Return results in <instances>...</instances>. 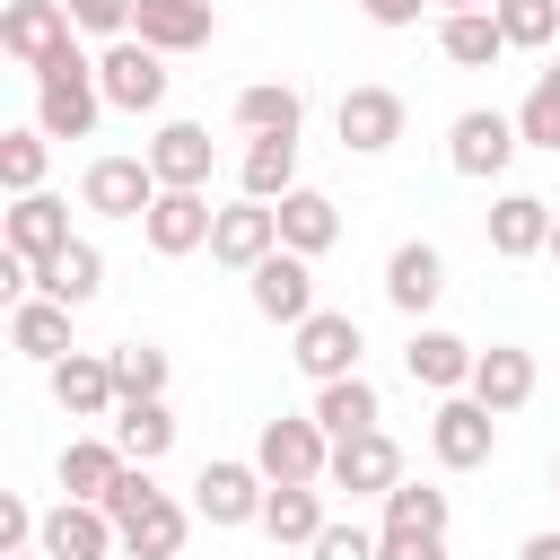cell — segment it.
<instances>
[{"instance_id":"1","label":"cell","mask_w":560,"mask_h":560,"mask_svg":"<svg viewBox=\"0 0 560 560\" xmlns=\"http://www.w3.org/2000/svg\"><path fill=\"white\" fill-rule=\"evenodd\" d=\"M96 114H105L96 61H88L79 44H61V52L35 70V131H52V140H88V131H96Z\"/></svg>"},{"instance_id":"2","label":"cell","mask_w":560,"mask_h":560,"mask_svg":"<svg viewBox=\"0 0 560 560\" xmlns=\"http://www.w3.org/2000/svg\"><path fill=\"white\" fill-rule=\"evenodd\" d=\"M254 464H262V481H324L332 472V429L306 411H280V420H262V438H254Z\"/></svg>"},{"instance_id":"3","label":"cell","mask_w":560,"mask_h":560,"mask_svg":"<svg viewBox=\"0 0 560 560\" xmlns=\"http://www.w3.org/2000/svg\"><path fill=\"white\" fill-rule=\"evenodd\" d=\"M96 88H105V105H122V114H158V105H166V52L140 44V35H114L105 61H96Z\"/></svg>"},{"instance_id":"4","label":"cell","mask_w":560,"mask_h":560,"mask_svg":"<svg viewBox=\"0 0 560 560\" xmlns=\"http://www.w3.org/2000/svg\"><path fill=\"white\" fill-rule=\"evenodd\" d=\"M359 315H341V306H315L298 332H289V359H298V376H315V385H332V376H359Z\"/></svg>"},{"instance_id":"5","label":"cell","mask_w":560,"mask_h":560,"mask_svg":"<svg viewBox=\"0 0 560 560\" xmlns=\"http://www.w3.org/2000/svg\"><path fill=\"white\" fill-rule=\"evenodd\" d=\"M490 446H499V411H490V402H472V394H446V402L429 411V455H438L446 472H472V464H490Z\"/></svg>"},{"instance_id":"6","label":"cell","mask_w":560,"mask_h":560,"mask_svg":"<svg viewBox=\"0 0 560 560\" xmlns=\"http://www.w3.org/2000/svg\"><path fill=\"white\" fill-rule=\"evenodd\" d=\"M158 192H166V184H158L149 149H140V158H96V166L79 175V201H88L96 219H149Z\"/></svg>"},{"instance_id":"7","label":"cell","mask_w":560,"mask_h":560,"mask_svg":"<svg viewBox=\"0 0 560 560\" xmlns=\"http://www.w3.org/2000/svg\"><path fill=\"white\" fill-rule=\"evenodd\" d=\"M516 149H525L516 114H490V105L455 114V131H446V158H455V175H472V184H490V175H499Z\"/></svg>"},{"instance_id":"8","label":"cell","mask_w":560,"mask_h":560,"mask_svg":"<svg viewBox=\"0 0 560 560\" xmlns=\"http://www.w3.org/2000/svg\"><path fill=\"white\" fill-rule=\"evenodd\" d=\"M332 490H350V499H385L394 481H402V446L385 438V429H359V438H332V472H324Z\"/></svg>"},{"instance_id":"9","label":"cell","mask_w":560,"mask_h":560,"mask_svg":"<svg viewBox=\"0 0 560 560\" xmlns=\"http://www.w3.org/2000/svg\"><path fill=\"white\" fill-rule=\"evenodd\" d=\"M262 499H271L262 464H201V481H192V516H210V525H262Z\"/></svg>"},{"instance_id":"10","label":"cell","mask_w":560,"mask_h":560,"mask_svg":"<svg viewBox=\"0 0 560 560\" xmlns=\"http://www.w3.org/2000/svg\"><path fill=\"white\" fill-rule=\"evenodd\" d=\"M245 280H254V315H271V324H289V332L315 315V271H306V254L280 245V254H262Z\"/></svg>"},{"instance_id":"11","label":"cell","mask_w":560,"mask_h":560,"mask_svg":"<svg viewBox=\"0 0 560 560\" xmlns=\"http://www.w3.org/2000/svg\"><path fill=\"white\" fill-rule=\"evenodd\" d=\"M61 44H70V9H61V0H9V9H0V52H9V61L44 70Z\"/></svg>"},{"instance_id":"12","label":"cell","mask_w":560,"mask_h":560,"mask_svg":"<svg viewBox=\"0 0 560 560\" xmlns=\"http://www.w3.org/2000/svg\"><path fill=\"white\" fill-rule=\"evenodd\" d=\"M262 254H280V210L245 192L236 210H219V228H210V262H228V271H254Z\"/></svg>"},{"instance_id":"13","label":"cell","mask_w":560,"mask_h":560,"mask_svg":"<svg viewBox=\"0 0 560 560\" xmlns=\"http://www.w3.org/2000/svg\"><path fill=\"white\" fill-rule=\"evenodd\" d=\"M332 131H341L350 158H376V149L402 140V96H394V88H350L341 114H332Z\"/></svg>"},{"instance_id":"14","label":"cell","mask_w":560,"mask_h":560,"mask_svg":"<svg viewBox=\"0 0 560 560\" xmlns=\"http://www.w3.org/2000/svg\"><path fill=\"white\" fill-rule=\"evenodd\" d=\"M210 228H219L210 192H184V184H166V192L149 201V219H140V236H149L158 254H192V245H210Z\"/></svg>"},{"instance_id":"15","label":"cell","mask_w":560,"mask_h":560,"mask_svg":"<svg viewBox=\"0 0 560 560\" xmlns=\"http://www.w3.org/2000/svg\"><path fill=\"white\" fill-rule=\"evenodd\" d=\"M52 402H61L70 420H114L122 385H114L105 350H70V359H52Z\"/></svg>"},{"instance_id":"16","label":"cell","mask_w":560,"mask_h":560,"mask_svg":"<svg viewBox=\"0 0 560 560\" xmlns=\"http://www.w3.org/2000/svg\"><path fill=\"white\" fill-rule=\"evenodd\" d=\"M35 542H44L52 560H105V551L122 542V525H114L96 499H61V508L44 516V534H35Z\"/></svg>"},{"instance_id":"17","label":"cell","mask_w":560,"mask_h":560,"mask_svg":"<svg viewBox=\"0 0 560 560\" xmlns=\"http://www.w3.org/2000/svg\"><path fill=\"white\" fill-rule=\"evenodd\" d=\"M490 254H499V262L551 254V201H542V192H499V201H490Z\"/></svg>"},{"instance_id":"18","label":"cell","mask_w":560,"mask_h":560,"mask_svg":"<svg viewBox=\"0 0 560 560\" xmlns=\"http://www.w3.org/2000/svg\"><path fill=\"white\" fill-rule=\"evenodd\" d=\"M472 402H490L499 420L508 411H525L534 402V350H516V341H490L481 359H472V385H464Z\"/></svg>"},{"instance_id":"19","label":"cell","mask_w":560,"mask_h":560,"mask_svg":"<svg viewBox=\"0 0 560 560\" xmlns=\"http://www.w3.org/2000/svg\"><path fill=\"white\" fill-rule=\"evenodd\" d=\"M0 236H9V254L52 262V254L70 245V201H52V192H18V210L0 219Z\"/></svg>"},{"instance_id":"20","label":"cell","mask_w":560,"mask_h":560,"mask_svg":"<svg viewBox=\"0 0 560 560\" xmlns=\"http://www.w3.org/2000/svg\"><path fill=\"white\" fill-rule=\"evenodd\" d=\"M210 26H219L210 0H140V9H131V35L158 44V52H201Z\"/></svg>"},{"instance_id":"21","label":"cell","mask_w":560,"mask_h":560,"mask_svg":"<svg viewBox=\"0 0 560 560\" xmlns=\"http://www.w3.org/2000/svg\"><path fill=\"white\" fill-rule=\"evenodd\" d=\"M438 289H446V262H438V245L402 236V245L385 254V298H394L402 315H429V306H438Z\"/></svg>"},{"instance_id":"22","label":"cell","mask_w":560,"mask_h":560,"mask_svg":"<svg viewBox=\"0 0 560 560\" xmlns=\"http://www.w3.org/2000/svg\"><path fill=\"white\" fill-rule=\"evenodd\" d=\"M472 359H481L472 341H455V332H429V324H420V332H411V350H402L411 385H429V394H464V385H472Z\"/></svg>"},{"instance_id":"23","label":"cell","mask_w":560,"mask_h":560,"mask_svg":"<svg viewBox=\"0 0 560 560\" xmlns=\"http://www.w3.org/2000/svg\"><path fill=\"white\" fill-rule=\"evenodd\" d=\"M9 350L44 359V368H52V359H70V306H61V298H44V289H35V298H18V306H9Z\"/></svg>"},{"instance_id":"24","label":"cell","mask_w":560,"mask_h":560,"mask_svg":"<svg viewBox=\"0 0 560 560\" xmlns=\"http://www.w3.org/2000/svg\"><path fill=\"white\" fill-rule=\"evenodd\" d=\"M210 158H219V149H210V131H201V122H166V131L149 140L158 184H184V192H201V184H210Z\"/></svg>"},{"instance_id":"25","label":"cell","mask_w":560,"mask_h":560,"mask_svg":"<svg viewBox=\"0 0 560 560\" xmlns=\"http://www.w3.org/2000/svg\"><path fill=\"white\" fill-rule=\"evenodd\" d=\"M271 210H280V245H289V254H306V262H315V254H324V245L341 236V210H332V201H324L315 184H298V192H280Z\"/></svg>"},{"instance_id":"26","label":"cell","mask_w":560,"mask_h":560,"mask_svg":"<svg viewBox=\"0 0 560 560\" xmlns=\"http://www.w3.org/2000/svg\"><path fill=\"white\" fill-rule=\"evenodd\" d=\"M184 534H192V516H184L166 490H158V499H140V508L122 516V551H131V560H175V551H184Z\"/></svg>"},{"instance_id":"27","label":"cell","mask_w":560,"mask_h":560,"mask_svg":"<svg viewBox=\"0 0 560 560\" xmlns=\"http://www.w3.org/2000/svg\"><path fill=\"white\" fill-rule=\"evenodd\" d=\"M236 122H245L254 140H298V122H306V96H298L289 79H262V88H236Z\"/></svg>"},{"instance_id":"28","label":"cell","mask_w":560,"mask_h":560,"mask_svg":"<svg viewBox=\"0 0 560 560\" xmlns=\"http://www.w3.org/2000/svg\"><path fill=\"white\" fill-rule=\"evenodd\" d=\"M35 289H44V298H61V306H88V298L105 289V254H96L88 236H70L52 262H35Z\"/></svg>"},{"instance_id":"29","label":"cell","mask_w":560,"mask_h":560,"mask_svg":"<svg viewBox=\"0 0 560 560\" xmlns=\"http://www.w3.org/2000/svg\"><path fill=\"white\" fill-rule=\"evenodd\" d=\"M114 446H122L131 464H158V455L175 446V411H166V394H140V402H114Z\"/></svg>"},{"instance_id":"30","label":"cell","mask_w":560,"mask_h":560,"mask_svg":"<svg viewBox=\"0 0 560 560\" xmlns=\"http://www.w3.org/2000/svg\"><path fill=\"white\" fill-rule=\"evenodd\" d=\"M122 464H131V455H122L114 438H70V446H61V490H70V499H96V508H105V490L122 481Z\"/></svg>"},{"instance_id":"31","label":"cell","mask_w":560,"mask_h":560,"mask_svg":"<svg viewBox=\"0 0 560 560\" xmlns=\"http://www.w3.org/2000/svg\"><path fill=\"white\" fill-rule=\"evenodd\" d=\"M438 52H446L455 70H490V61L508 52V35H499V18H490V9H446V26H438Z\"/></svg>"},{"instance_id":"32","label":"cell","mask_w":560,"mask_h":560,"mask_svg":"<svg viewBox=\"0 0 560 560\" xmlns=\"http://www.w3.org/2000/svg\"><path fill=\"white\" fill-rule=\"evenodd\" d=\"M332 516H324V499H315V481H271V499H262V534L271 542H315Z\"/></svg>"},{"instance_id":"33","label":"cell","mask_w":560,"mask_h":560,"mask_svg":"<svg viewBox=\"0 0 560 560\" xmlns=\"http://www.w3.org/2000/svg\"><path fill=\"white\" fill-rule=\"evenodd\" d=\"M376 385L368 376H332V385H315V420L332 429V438H359V429H376Z\"/></svg>"},{"instance_id":"34","label":"cell","mask_w":560,"mask_h":560,"mask_svg":"<svg viewBox=\"0 0 560 560\" xmlns=\"http://www.w3.org/2000/svg\"><path fill=\"white\" fill-rule=\"evenodd\" d=\"M245 192L254 201H280V192H298V140H245Z\"/></svg>"},{"instance_id":"35","label":"cell","mask_w":560,"mask_h":560,"mask_svg":"<svg viewBox=\"0 0 560 560\" xmlns=\"http://www.w3.org/2000/svg\"><path fill=\"white\" fill-rule=\"evenodd\" d=\"M105 368H114L122 402H140V394H166V350H158V341H114V350H105Z\"/></svg>"},{"instance_id":"36","label":"cell","mask_w":560,"mask_h":560,"mask_svg":"<svg viewBox=\"0 0 560 560\" xmlns=\"http://www.w3.org/2000/svg\"><path fill=\"white\" fill-rule=\"evenodd\" d=\"M490 18H499V35L516 52H542L560 35V0H490Z\"/></svg>"},{"instance_id":"37","label":"cell","mask_w":560,"mask_h":560,"mask_svg":"<svg viewBox=\"0 0 560 560\" xmlns=\"http://www.w3.org/2000/svg\"><path fill=\"white\" fill-rule=\"evenodd\" d=\"M516 131H525L534 149H551V158H560V61H551V70L525 88V105H516Z\"/></svg>"},{"instance_id":"38","label":"cell","mask_w":560,"mask_h":560,"mask_svg":"<svg viewBox=\"0 0 560 560\" xmlns=\"http://www.w3.org/2000/svg\"><path fill=\"white\" fill-rule=\"evenodd\" d=\"M44 140L52 131H0V184L9 192H44Z\"/></svg>"},{"instance_id":"39","label":"cell","mask_w":560,"mask_h":560,"mask_svg":"<svg viewBox=\"0 0 560 560\" xmlns=\"http://www.w3.org/2000/svg\"><path fill=\"white\" fill-rule=\"evenodd\" d=\"M385 525H429V534H446V490L394 481V490H385Z\"/></svg>"},{"instance_id":"40","label":"cell","mask_w":560,"mask_h":560,"mask_svg":"<svg viewBox=\"0 0 560 560\" xmlns=\"http://www.w3.org/2000/svg\"><path fill=\"white\" fill-rule=\"evenodd\" d=\"M376 560H446V534H429V525H376Z\"/></svg>"},{"instance_id":"41","label":"cell","mask_w":560,"mask_h":560,"mask_svg":"<svg viewBox=\"0 0 560 560\" xmlns=\"http://www.w3.org/2000/svg\"><path fill=\"white\" fill-rule=\"evenodd\" d=\"M70 9V26H88V35H131V9L140 0H61Z\"/></svg>"},{"instance_id":"42","label":"cell","mask_w":560,"mask_h":560,"mask_svg":"<svg viewBox=\"0 0 560 560\" xmlns=\"http://www.w3.org/2000/svg\"><path fill=\"white\" fill-rule=\"evenodd\" d=\"M306 551H315V560H376V534H368V525H324Z\"/></svg>"},{"instance_id":"43","label":"cell","mask_w":560,"mask_h":560,"mask_svg":"<svg viewBox=\"0 0 560 560\" xmlns=\"http://www.w3.org/2000/svg\"><path fill=\"white\" fill-rule=\"evenodd\" d=\"M140 499H158V481H149V464H122V481H114V490H105V516H114V525H122V516H131V508H140Z\"/></svg>"},{"instance_id":"44","label":"cell","mask_w":560,"mask_h":560,"mask_svg":"<svg viewBox=\"0 0 560 560\" xmlns=\"http://www.w3.org/2000/svg\"><path fill=\"white\" fill-rule=\"evenodd\" d=\"M35 534H44V516H35L26 499H0V551H26Z\"/></svg>"},{"instance_id":"45","label":"cell","mask_w":560,"mask_h":560,"mask_svg":"<svg viewBox=\"0 0 560 560\" xmlns=\"http://www.w3.org/2000/svg\"><path fill=\"white\" fill-rule=\"evenodd\" d=\"M359 9H368L376 26H411V18H420V0H359Z\"/></svg>"},{"instance_id":"46","label":"cell","mask_w":560,"mask_h":560,"mask_svg":"<svg viewBox=\"0 0 560 560\" xmlns=\"http://www.w3.org/2000/svg\"><path fill=\"white\" fill-rule=\"evenodd\" d=\"M516 560H560V534H525V551Z\"/></svg>"},{"instance_id":"47","label":"cell","mask_w":560,"mask_h":560,"mask_svg":"<svg viewBox=\"0 0 560 560\" xmlns=\"http://www.w3.org/2000/svg\"><path fill=\"white\" fill-rule=\"evenodd\" d=\"M0 560H52V551H44V542H26V551H0Z\"/></svg>"},{"instance_id":"48","label":"cell","mask_w":560,"mask_h":560,"mask_svg":"<svg viewBox=\"0 0 560 560\" xmlns=\"http://www.w3.org/2000/svg\"><path fill=\"white\" fill-rule=\"evenodd\" d=\"M438 9H490V0H438Z\"/></svg>"},{"instance_id":"49","label":"cell","mask_w":560,"mask_h":560,"mask_svg":"<svg viewBox=\"0 0 560 560\" xmlns=\"http://www.w3.org/2000/svg\"><path fill=\"white\" fill-rule=\"evenodd\" d=\"M551 254H560V210H551Z\"/></svg>"},{"instance_id":"50","label":"cell","mask_w":560,"mask_h":560,"mask_svg":"<svg viewBox=\"0 0 560 560\" xmlns=\"http://www.w3.org/2000/svg\"><path fill=\"white\" fill-rule=\"evenodd\" d=\"M551 490H560V455H551Z\"/></svg>"}]
</instances>
